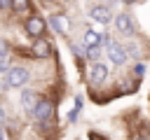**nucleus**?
<instances>
[{
	"label": "nucleus",
	"mask_w": 150,
	"mask_h": 140,
	"mask_svg": "<svg viewBox=\"0 0 150 140\" xmlns=\"http://www.w3.org/2000/svg\"><path fill=\"white\" fill-rule=\"evenodd\" d=\"M30 54H33L35 58H47V56L52 54V44H49V40H45V37L33 40V44H30Z\"/></svg>",
	"instance_id": "obj_4"
},
{
	"label": "nucleus",
	"mask_w": 150,
	"mask_h": 140,
	"mask_svg": "<svg viewBox=\"0 0 150 140\" xmlns=\"http://www.w3.org/2000/svg\"><path fill=\"white\" fill-rule=\"evenodd\" d=\"M5 124H7V110L0 105V126H5Z\"/></svg>",
	"instance_id": "obj_18"
},
{
	"label": "nucleus",
	"mask_w": 150,
	"mask_h": 140,
	"mask_svg": "<svg viewBox=\"0 0 150 140\" xmlns=\"http://www.w3.org/2000/svg\"><path fill=\"white\" fill-rule=\"evenodd\" d=\"M110 2H117V0H110Z\"/></svg>",
	"instance_id": "obj_23"
},
{
	"label": "nucleus",
	"mask_w": 150,
	"mask_h": 140,
	"mask_svg": "<svg viewBox=\"0 0 150 140\" xmlns=\"http://www.w3.org/2000/svg\"><path fill=\"white\" fill-rule=\"evenodd\" d=\"M115 28H117L122 35L131 37V35H134V23H131V16H129V14H117V16H115Z\"/></svg>",
	"instance_id": "obj_7"
},
{
	"label": "nucleus",
	"mask_w": 150,
	"mask_h": 140,
	"mask_svg": "<svg viewBox=\"0 0 150 140\" xmlns=\"http://www.w3.org/2000/svg\"><path fill=\"white\" fill-rule=\"evenodd\" d=\"M45 30H47V21H45L42 16L33 14V16H28V19H26V35H28V37L38 40V37H42V35H45Z\"/></svg>",
	"instance_id": "obj_3"
},
{
	"label": "nucleus",
	"mask_w": 150,
	"mask_h": 140,
	"mask_svg": "<svg viewBox=\"0 0 150 140\" xmlns=\"http://www.w3.org/2000/svg\"><path fill=\"white\" fill-rule=\"evenodd\" d=\"M105 77H108V65L105 63H94L91 70H89V84L98 86V84L105 82Z\"/></svg>",
	"instance_id": "obj_6"
},
{
	"label": "nucleus",
	"mask_w": 150,
	"mask_h": 140,
	"mask_svg": "<svg viewBox=\"0 0 150 140\" xmlns=\"http://www.w3.org/2000/svg\"><path fill=\"white\" fill-rule=\"evenodd\" d=\"M143 72H145V68H143V65L138 63V65L134 68V75H136V77H143Z\"/></svg>",
	"instance_id": "obj_20"
},
{
	"label": "nucleus",
	"mask_w": 150,
	"mask_h": 140,
	"mask_svg": "<svg viewBox=\"0 0 150 140\" xmlns=\"http://www.w3.org/2000/svg\"><path fill=\"white\" fill-rule=\"evenodd\" d=\"M12 9L19 14H26L30 9V0H12Z\"/></svg>",
	"instance_id": "obj_12"
},
{
	"label": "nucleus",
	"mask_w": 150,
	"mask_h": 140,
	"mask_svg": "<svg viewBox=\"0 0 150 140\" xmlns=\"http://www.w3.org/2000/svg\"><path fill=\"white\" fill-rule=\"evenodd\" d=\"M12 9V0H0V12H7Z\"/></svg>",
	"instance_id": "obj_17"
},
{
	"label": "nucleus",
	"mask_w": 150,
	"mask_h": 140,
	"mask_svg": "<svg viewBox=\"0 0 150 140\" xmlns=\"http://www.w3.org/2000/svg\"><path fill=\"white\" fill-rule=\"evenodd\" d=\"M54 103L52 100H47V98H40L38 100V105L33 107V112H30V117L38 121V124H47V121H52L54 119Z\"/></svg>",
	"instance_id": "obj_2"
},
{
	"label": "nucleus",
	"mask_w": 150,
	"mask_h": 140,
	"mask_svg": "<svg viewBox=\"0 0 150 140\" xmlns=\"http://www.w3.org/2000/svg\"><path fill=\"white\" fill-rule=\"evenodd\" d=\"M49 23H52V28H54L59 35H66V28H68V23L63 21V16H49Z\"/></svg>",
	"instance_id": "obj_11"
},
{
	"label": "nucleus",
	"mask_w": 150,
	"mask_h": 140,
	"mask_svg": "<svg viewBox=\"0 0 150 140\" xmlns=\"http://www.w3.org/2000/svg\"><path fill=\"white\" fill-rule=\"evenodd\" d=\"M89 14H91V19H94L96 23H110V19H112L110 9H108V7H103V5L91 7V9H89Z\"/></svg>",
	"instance_id": "obj_9"
},
{
	"label": "nucleus",
	"mask_w": 150,
	"mask_h": 140,
	"mask_svg": "<svg viewBox=\"0 0 150 140\" xmlns=\"http://www.w3.org/2000/svg\"><path fill=\"white\" fill-rule=\"evenodd\" d=\"M105 51H108V58L112 61V65H124V61H127V54H124L122 44H117V42H110V44H105Z\"/></svg>",
	"instance_id": "obj_5"
},
{
	"label": "nucleus",
	"mask_w": 150,
	"mask_h": 140,
	"mask_svg": "<svg viewBox=\"0 0 150 140\" xmlns=\"http://www.w3.org/2000/svg\"><path fill=\"white\" fill-rule=\"evenodd\" d=\"M134 140H145V138H141V135H138V138H134Z\"/></svg>",
	"instance_id": "obj_22"
},
{
	"label": "nucleus",
	"mask_w": 150,
	"mask_h": 140,
	"mask_svg": "<svg viewBox=\"0 0 150 140\" xmlns=\"http://www.w3.org/2000/svg\"><path fill=\"white\" fill-rule=\"evenodd\" d=\"M122 49H124V54H127V56H134V58H138V56H141V49H138V47H136L134 42H129V44H124Z\"/></svg>",
	"instance_id": "obj_13"
},
{
	"label": "nucleus",
	"mask_w": 150,
	"mask_h": 140,
	"mask_svg": "<svg viewBox=\"0 0 150 140\" xmlns=\"http://www.w3.org/2000/svg\"><path fill=\"white\" fill-rule=\"evenodd\" d=\"M84 47H87V49L101 47V33H96V30H87V33H84Z\"/></svg>",
	"instance_id": "obj_10"
},
{
	"label": "nucleus",
	"mask_w": 150,
	"mask_h": 140,
	"mask_svg": "<svg viewBox=\"0 0 150 140\" xmlns=\"http://www.w3.org/2000/svg\"><path fill=\"white\" fill-rule=\"evenodd\" d=\"M73 54L80 58V56H84V49H82V47H77V44H73Z\"/></svg>",
	"instance_id": "obj_19"
},
{
	"label": "nucleus",
	"mask_w": 150,
	"mask_h": 140,
	"mask_svg": "<svg viewBox=\"0 0 150 140\" xmlns=\"http://www.w3.org/2000/svg\"><path fill=\"white\" fill-rule=\"evenodd\" d=\"M30 79V72L26 70V68H21V65H14V68H9L7 72H5V86L7 89H19V86H23L26 82Z\"/></svg>",
	"instance_id": "obj_1"
},
{
	"label": "nucleus",
	"mask_w": 150,
	"mask_h": 140,
	"mask_svg": "<svg viewBox=\"0 0 150 140\" xmlns=\"http://www.w3.org/2000/svg\"><path fill=\"white\" fill-rule=\"evenodd\" d=\"M7 54H9V44L0 37V58H7Z\"/></svg>",
	"instance_id": "obj_15"
},
{
	"label": "nucleus",
	"mask_w": 150,
	"mask_h": 140,
	"mask_svg": "<svg viewBox=\"0 0 150 140\" xmlns=\"http://www.w3.org/2000/svg\"><path fill=\"white\" fill-rule=\"evenodd\" d=\"M7 138V131H5V126H0V140H5Z\"/></svg>",
	"instance_id": "obj_21"
},
{
	"label": "nucleus",
	"mask_w": 150,
	"mask_h": 140,
	"mask_svg": "<svg viewBox=\"0 0 150 140\" xmlns=\"http://www.w3.org/2000/svg\"><path fill=\"white\" fill-rule=\"evenodd\" d=\"M9 68H12V65H9V61H7V58H0V75H2V72H7Z\"/></svg>",
	"instance_id": "obj_16"
},
{
	"label": "nucleus",
	"mask_w": 150,
	"mask_h": 140,
	"mask_svg": "<svg viewBox=\"0 0 150 140\" xmlns=\"http://www.w3.org/2000/svg\"><path fill=\"white\" fill-rule=\"evenodd\" d=\"M38 100H40V96H38L35 91H30V89L21 91V107L26 110V114H30V112H33V107L38 105Z\"/></svg>",
	"instance_id": "obj_8"
},
{
	"label": "nucleus",
	"mask_w": 150,
	"mask_h": 140,
	"mask_svg": "<svg viewBox=\"0 0 150 140\" xmlns=\"http://www.w3.org/2000/svg\"><path fill=\"white\" fill-rule=\"evenodd\" d=\"M91 63H98V56H101V49L98 47H94V49H87V54H84Z\"/></svg>",
	"instance_id": "obj_14"
}]
</instances>
